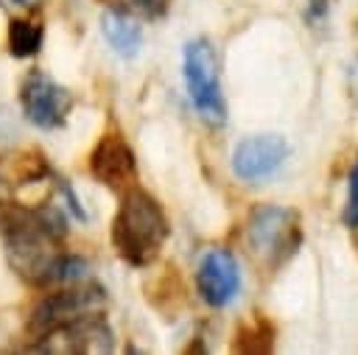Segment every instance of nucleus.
<instances>
[{
    "instance_id": "f257e3e1",
    "label": "nucleus",
    "mask_w": 358,
    "mask_h": 355,
    "mask_svg": "<svg viewBox=\"0 0 358 355\" xmlns=\"http://www.w3.org/2000/svg\"><path fill=\"white\" fill-rule=\"evenodd\" d=\"M168 235H171V221L162 204L148 190L131 184L129 190L120 193V204L112 218L109 238L123 263L134 268L151 266L159 257Z\"/></svg>"
},
{
    "instance_id": "f03ea898",
    "label": "nucleus",
    "mask_w": 358,
    "mask_h": 355,
    "mask_svg": "<svg viewBox=\"0 0 358 355\" xmlns=\"http://www.w3.org/2000/svg\"><path fill=\"white\" fill-rule=\"evenodd\" d=\"M246 240L252 254L266 268H280L302 243L299 212L282 204H257L246 221Z\"/></svg>"
},
{
    "instance_id": "7ed1b4c3",
    "label": "nucleus",
    "mask_w": 358,
    "mask_h": 355,
    "mask_svg": "<svg viewBox=\"0 0 358 355\" xmlns=\"http://www.w3.org/2000/svg\"><path fill=\"white\" fill-rule=\"evenodd\" d=\"M182 78H185V89H187V98L196 115L207 126H224L229 115H227V101L221 92L215 48L207 36H193L182 48Z\"/></svg>"
},
{
    "instance_id": "20e7f679",
    "label": "nucleus",
    "mask_w": 358,
    "mask_h": 355,
    "mask_svg": "<svg viewBox=\"0 0 358 355\" xmlns=\"http://www.w3.org/2000/svg\"><path fill=\"white\" fill-rule=\"evenodd\" d=\"M106 307V291L95 282H70L67 288H56L45 294L28 319V333L31 338H42L56 327H64L76 319L101 313Z\"/></svg>"
},
{
    "instance_id": "39448f33",
    "label": "nucleus",
    "mask_w": 358,
    "mask_h": 355,
    "mask_svg": "<svg viewBox=\"0 0 358 355\" xmlns=\"http://www.w3.org/2000/svg\"><path fill=\"white\" fill-rule=\"evenodd\" d=\"M20 109L22 117L42 129V131H56L67 123L70 112H73V95L67 87H62L53 75H48L45 70L34 67L22 75L20 81Z\"/></svg>"
},
{
    "instance_id": "423d86ee",
    "label": "nucleus",
    "mask_w": 358,
    "mask_h": 355,
    "mask_svg": "<svg viewBox=\"0 0 358 355\" xmlns=\"http://www.w3.org/2000/svg\"><path fill=\"white\" fill-rule=\"evenodd\" d=\"M288 154H291V145L282 134H252L232 148L229 165L241 182L255 184L274 176L288 159Z\"/></svg>"
},
{
    "instance_id": "0eeeda50",
    "label": "nucleus",
    "mask_w": 358,
    "mask_h": 355,
    "mask_svg": "<svg viewBox=\"0 0 358 355\" xmlns=\"http://www.w3.org/2000/svg\"><path fill=\"white\" fill-rule=\"evenodd\" d=\"M90 173L109 190H129L137 184V157L120 131H106L90 151Z\"/></svg>"
},
{
    "instance_id": "6e6552de",
    "label": "nucleus",
    "mask_w": 358,
    "mask_h": 355,
    "mask_svg": "<svg viewBox=\"0 0 358 355\" xmlns=\"http://www.w3.org/2000/svg\"><path fill=\"white\" fill-rule=\"evenodd\" d=\"M115 347V333L103 321L101 313L76 319L64 327L50 330L48 335L34 341V349L42 352H112Z\"/></svg>"
},
{
    "instance_id": "1a4fd4ad",
    "label": "nucleus",
    "mask_w": 358,
    "mask_h": 355,
    "mask_svg": "<svg viewBox=\"0 0 358 355\" xmlns=\"http://www.w3.org/2000/svg\"><path fill=\"white\" fill-rule=\"evenodd\" d=\"M196 291L204 305L227 307L241 291V266L229 249H207L196 268Z\"/></svg>"
},
{
    "instance_id": "9d476101",
    "label": "nucleus",
    "mask_w": 358,
    "mask_h": 355,
    "mask_svg": "<svg viewBox=\"0 0 358 355\" xmlns=\"http://www.w3.org/2000/svg\"><path fill=\"white\" fill-rule=\"evenodd\" d=\"M101 34L106 39V45L123 56V59H134L140 53L143 45V25L137 20V14L120 8V6H109L101 14Z\"/></svg>"
},
{
    "instance_id": "9b49d317",
    "label": "nucleus",
    "mask_w": 358,
    "mask_h": 355,
    "mask_svg": "<svg viewBox=\"0 0 358 355\" xmlns=\"http://www.w3.org/2000/svg\"><path fill=\"white\" fill-rule=\"evenodd\" d=\"M45 42V22L36 14H25V17H14L8 22V34H6V45L8 53L14 59H31L42 50Z\"/></svg>"
},
{
    "instance_id": "f8f14e48",
    "label": "nucleus",
    "mask_w": 358,
    "mask_h": 355,
    "mask_svg": "<svg viewBox=\"0 0 358 355\" xmlns=\"http://www.w3.org/2000/svg\"><path fill=\"white\" fill-rule=\"evenodd\" d=\"M274 349V324L255 313L252 321H243L238 335H235V352L246 355H266Z\"/></svg>"
},
{
    "instance_id": "ddd939ff",
    "label": "nucleus",
    "mask_w": 358,
    "mask_h": 355,
    "mask_svg": "<svg viewBox=\"0 0 358 355\" xmlns=\"http://www.w3.org/2000/svg\"><path fill=\"white\" fill-rule=\"evenodd\" d=\"M341 221H344V226L358 229V162L352 165V171L347 176V204H344Z\"/></svg>"
},
{
    "instance_id": "4468645a",
    "label": "nucleus",
    "mask_w": 358,
    "mask_h": 355,
    "mask_svg": "<svg viewBox=\"0 0 358 355\" xmlns=\"http://www.w3.org/2000/svg\"><path fill=\"white\" fill-rule=\"evenodd\" d=\"M117 6L126 8V11H131V14L148 17V20H157V17L165 14V0H120Z\"/></svg>"
},
{
    "instance_id": "2eb2a0df",
    "label": "nucleus",
    "mask_w": 358,
    "mask_h": 355,
    "mask_svg": "<svg viewBox=\"0 0 358 355\" xmlns=\"http://www.w3.org/2000/svg\"><path fill=\"white\" fill-rule=\"evenodd\" d=\"M6 3H11V6H20V8H28V6H36L39 0H6Z\"/></svg>"
},
{
    "instance_id": "dca6fc26",
    "label": "nucleus",
    "mask_w": 358,
    "mask_h": 355,
    "mask_svg": "<svg viewBox=\"0 0 358 355\" xmlns=\"http://www.w3.org/2000/svg\"><path fill=\"white\" fill-rule=\"evenodd\" d=\"M308 3H310V6H319V8H322V6L327 3V0H308Z\"/></svg>"
}]
</instances>
